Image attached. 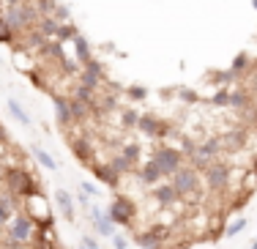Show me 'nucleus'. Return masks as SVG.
Returning <instances> with one entry per match:
<instances>
[{
	"mask_svg": "<svg viewBox=\"0 0 257 249\" xmlns=\"http://www.w3.org/2000/svg\"><path fill=\"white\" fill-rule=\"evenodd\" d=\"M186 154H189V159H192V167H197L200 173H203L211 162L219 159V156L213 154V151H208L205 145H186Z\"/></svg>",
	"mask_w": 257,
	"mask_h": 249,
	"instance_id": "0eeeda50",
	"label": "nucleus"
},
{
	"mask_svg": "<svg viewBox=\"0 0 257 249\" xmlns=\"http://www.w3.org/2000/svg\"><path fill=\"white\" fill-rule=\"evenodd\" d=\"M82 82L88 85V88H99V82H101V69H99V63H93V60H88V63L82 66Z\"/></svg>",
	"mask_w": 257,
	"mask_h": 249,
	"instance_id": "9b49d317",
	"label": "nucleus"
},
{
	"mask_svg": "<svg viewBox=\"0 0 257 249\" xmlns=\"http://www.w3.org/2000/svg\"><path fill=\"white\" fill-rule=\"evenodd\" d=\"M112 244H115V249H128V244H126L123 235H115V233H112Z\"/></svg>",
	"mask_w": 257,
	"mask_h": 249,
	"instance_id": "2f4dec72",
	"label": "nucleus"
},
{
	"mask_svg": "<svg viewBox=\"0 0 257 249\" xmlns=\"http://www.w3.org/2000/svg\"><path fill=\"white\" fill-rule=\"evenodd\" d=\"M36 238V222L28 211H17L14 216L9 219V241L11 246H22V244H30Z\"/></svg>",
	"mask_w": 257,
	"mask_h": 249,
	"instance_id": "f03ea898",
	"label": "nucleus"
},
{
	"mask_svg": "<svg viewBox=\"0 0 257 249\" xmlns=\"http://www.w3.org/2000/svg\"><path fill=\"white\" fill-rule=\"evenodd\" d=\"M6 186H9V192H14L17 197H30V194L39 192L36 181L30 178V173H28V170H22V167L6 170Z\"/></svg>",
	"mask_w": 257,
	"mask_h": 249,
	"instance_id": "20e7f679",
	"label": "nucleus"
},
{
	"mask_svg": "<svg viewBox=\"0 0 257 249\" xmlns=\"http://www.w3.org/2000/svg\"><path fill=\"white\" fill-rule=\"evenodd\" d=\"M243 227H246V219H238V222H232V224H230V227H227V230H224V233H227V235H230V238H232V235H238V233H241V230H243Z\"/></svg>",
	"mask_w": 257,
	"mask_h": 249,
	"instance_id": "c85d7f7f",
	"label": "nucleus"
},
{
	"mask_svg": "<svg viewBox=\"0 0 257 249\" xmlns=\"http://www.w3.org/2000/svg\"><path fill=\"white\" fill-rule=\"evenodd\" d=\"M79 249H99V244H96V238H90V235H82Z\"/></svg>",
	"mask_w": 257,
	"mask_h": 249,
	"instance_id": "c756f323",
	"label": "nucleus"
},
{
	"mask_svg": "<svg viewBox=\"0 0 257 249\" xmlns=\"http://www.w3.org/2000/svg\"><path fill=\"white\" fill-rule=\"evenodd\" d=\"M6 22L11 25V30H20V33H25V30H30L33 25H39L41 20V11L36 9V6L25 3V0H11L9 9L3 11Z\"/></svg>",
	"mask_w": 257,
	"mask_h": 249,
	"instance_id": "f257e3e1",
	"label": "nucleus"
},
{
	"mask_svg": "<svg viewBox=\"0 0 257 249\" xmlns=\"http://www.w3.org/2000/svg\"><path fill=\"white\" fill-rule=\"evenodd\" d=\"M109 165H112V167L118 170L120 175H123V173H128V170L134 167V162L128 159V156H123V154H120V156H112V162H109Z\"/></svg>",
	"mask_w": 257,
	"mask_h": 249,
	"instance_id": "412c9836",
	"label": "nucleus"
},
{
	"mask_svg": "<svg viewBox=\"0 0 257 249\" xmlns=\"http://www.w3.org/2000/svg\"><path fill=\"white\" fill-rule=\"evenodd\" d=\"M11 216H14V211H11L9 205H6L3 200H0V227H3V224H9Z\"/></svg>",
	"mask_w": 257,
	"mask_h": 249,
	"instance_id": "bb28decb",
	"label": "nucleus"
},
{
	"mask_svg": "<svg viewBox=\"0 0 257 249\" xmlns=\"http://www.w3.org/2000/svg\"><path fill=\"white\" fill-rule=\"evenodd\" d=\"M109 219L118 222V224H128V222L134 219V205L128 203V200L118 197L112 205H109Z\"/></svg>",
	"mask_w": 257,
	"mask_h": 249,
	"instance_id": "6e6552de",
	"label": "nucleus"
},
{
	"mask_svg": "<svg viewBox=\"0 0 257 249\" xmlns=\"http://www.w3.org/2000/svg\"><path fill=\"white\" fill-rule=\"evenodd\" d=\"M79 192H82V194H88V197H96V194H99L93 184H82V186H79Z\"/></svg>",
	"mask_w": 257,
	"mask_h": 249,
	"instance_id": "7c9ffc66",
	"label": "nucleus"
},
{
	"mask_svg": "<svg viewBox=\"0 0 257 249\" xmlns=\"http://www.w3.org/2000/svg\"><path fill=\"white\" fill-rule=\"evenodd\" d=\"M55 203H58L60 214H63L66 219H74V200H71V194H69V192L58 189V192H55Z\"/></svg>",
	"mask_w": 257,
	"mask_h": 249,
	"instance_id": "ddd939ff",
	"label": "nucleus"
},
{
	"mask_svg": "<svg viewBox=\"0 0 257 249\" xmlns=\"http://www.w3.org/2000/svg\"><path fill=\"white\" fill-rule=\"evenodd\" d=\"M137 126L145 132V135H167L164 123H159V120H156V118H151V115H143V118L137 120Z\"/></svg>",
	"mask_w": 257,
	"mask_h": 249,
	"instance_id": "4468645a",
	"label": "nucleus"
},
{
	"mask_svg": "<svg viewBox=\"0 0 257 249\" xmlns=\"http://www.w3.org/2000/svg\"><path fill=\"white\" fill-rule=\"evenodd\" d=\"M151 159L156 162V167L162 170V175H173L175 170L181 167V154L175 148H170V145H159Z\"/></svg>",
	"mask_w": 257,
	"mask_h": 249,
	"instance_id": "423d86ee",
	"label": "nucleus"
},
{
	"mask_svg": "<svg viewBox=\"0 0 257 249\" xmlns=\"http://www.w3.org/2000/svg\"><path fill=\"white\" fill-rule=\"evenodd\" d=\"M203 178H205V184H208V189H213V192H222V189H227L230 186V165H224V162H211L205 170H203Z\"/></svg>",
	"mask_w": 257,
	"mask_h": 249,
	"instance_id": "39448f33",
	"label": "nucleus"
},
{
	"mask_svg": "<svg viewBox=\"0 0 257 249\" xmlns=\"http://www.w3.org/2000/svg\"><path fill=\"white\" fill-rule=\"evenodd\" d=\"M123 156H128L132 162H137V159H140V145H137V143H128L126 148H123Z\"/></svg>",
	"mask_w": 257,
	"mask_h": 249,
	"instance_id": "cd10ccee",
	"label": "nucleus"
},
{
	"mask_svg": "<svg viewBox=\"0 0 257 249\" xmlns=\"http://www.w3.org/2000/svg\"><path fill=\"white\" fill-rule=\"evenodd\" d=\"M88 110H90V107L85 104V101H77V99H71V118H74V120H82L85 115H88Z\"/></svg>",
	"mask_w": 257,
	"mask_h": 249,
	"instance_id": "b1692460",
	"label": "nucleus"
},
{
	"mask_svg": "<svg viewBox=\"0 0 257 249\" xmlns=\"http://www.w3.org/2000/svg\"><path fill=\"white\" fill-rule=\"evenodd\" d=\"M137 244L143 246V249H159V238L154 233H140L137 235Z\"/></svg>",
	"mask_w": 257,
	"mask_h": 249,
	"instance_id": "5701e85b",
	"label": "nucleus"
},
{
	"mask_svg": "<svg viewBox=\"0 0 257 249\" xmlns=\"http://www.w3.org/2000/svg\"><path fill=\"white\" fill-rule=\"evenodd\" d=\"M246 145V129H230L222 135V148L224 151H241Z\"/></svg>",
	"mask_w": 257,
	"mask_h": 249,
	"instance_id": "1a4fd4ad",
	"label": "nucleus"
},
{
	"mask_svg": "<svg viewBox=\"0 0 257 249\" xmlns=\"http://www.w3.org/2000/svg\"><path fill=\"white\" fill-rule=\"evenodd\" d=\"M11 36H14V30H11V25L6 22V17L0 14V41H3V44H9V41H14Z\"/></svg>",
	"mask_w": 257,
	"mask_h": 249,
	"instance_id": "393cba45",
	"label": "nucleus"
},
{
	"mask_svg": "<svg viewBox=\"0 0 257 249\" xmlns=\"http://www.w3.org/2000/svg\"><path fill=\"white\" fill-rule=\"evenodd\" d=\"M74 47H77V58H79V63H88L90 60V50H88V41L82 39V36L79 33H74Z\"/></svg>",
	"mask_w": 257,
	"mask_h": 249,
	"instance_id": "6ab92c4d",
	"label": "nucleus"
},
{
	"mask_svg": "<svg viewBox=\"0 0 257 249\" xmlns=\"http://www.w3.org/2000/svg\"><path fill=\"white\" fill-rule=\"evenodd\" d=\"M55 112H58V120H60V126H69L71 120V101L69 99H55Z\"/></svg>",
	"mask_w": 257,
	"mask_h": 249,
	"instance_id": "2eb2a0df",
	"label": "nucleus"
},
{
	"mask_svg": "<svg viewBox=\"0 0 257 249\" xmlns=\"http://www.w3.org/2000/svg\"><path fill=\"white\" fill-rule=\"evenodd\" d=\"M6 178V173H3V165H0V181H3Z\"/></svg>",
	"mask_w": 257,
	"mask_h": 249,
	"instance_id": "72a5a7b5",
	"label": "nucleus"
},
{
	"mask_svg": "<svg viewBox=\"0 0 257 249\" xmlns=\"http://www.w3.org/2000/svg\"><path fill=\"white\" fill-rule=\"evenodd\" d=\"M140 178L145 181V184H156L159 178H162V170L156 167V162L151 159V162H145V167L140 170Z\"/></svg>",
	"mask_w": 257,
	"mask_h": 249,
	"instance_id": "dca6fc26",
	"label": "nucleus"
},
{
	"mask_svg": "<svg viewBox=\"0 0 257 249\" xmlns=\"http://www.w3.org/2000/svg\"><path fill=\"white\" fill-rule=\"evenodd\" d=\"M154 200H156L159 205H164V208H167V205L178 203L181 194L175 192V186H173V184H167V186H156V189H154Z\"/></svg>",
	"mask_w": 257,
	"mask_h": 249,
	"instance_id": "9d476101",
	"label": "nucleus"
},
{
	"mask_svg": "<svg viewBox=\"0 0 257 249\" xmlns=\"http://www.w3.org/2000/svg\"><path fill=\"white\" fill-rule=\"evenodd\" d=\"M90 219L96 222V230H99L101 235H107V238H112V233H115V224L109 216H104L99 208H90Z\"/></svg>",
	"mask_w": 257,
	"mask_h": 249,
	"instance_id": "f8f14e48",
	"label": "nucleus"
},
{
	"mask_svg": "<svg viewBox=\"0 0 257 249\" xmlns=\"http://www.w3.org/2000/svg\"><path fill=\"white\" fill-rule=\"evenodd\" d=\"M74 99L77 101H85V104H93V88H88L85 82H79L74 88Z\"/></svg>",
	"mask_w": 257,
	"mask_h": 249,
	"instance_id": "aec40b11",
	"label": "nucleus"
},
{
	"mask_svg": "<svg viewBox=\"0 0 257 249\" xmlns=\"http://www.w3.org/2000/svg\"><path fill=\"white\" fill-rule=\"evenodd\" d=\"M249 249H257V238H254V241H252V246H249Z\"/></svg>",
	"mask_w": 257,
	"mask_h": 249,
	"instance_id": "f704fd0d",
	"label": "nucleus"
},
{
	"mask_svg": "<svg viewBox=\"0 0 257 249\" xmlns=\"http://www.w3.org/2000/svg\"><path fill=\"white\" fill-rule=\"evenodd\" d=\"M173 186H175V192L181 194V197H197L200 194V181H203V173H200L197 167H192V165H181L178 170H175L173 175Z\"/></svg>",
	"mask_w": 257,
	"mask_h": 249,
	"instance_id": "7ed1b4c3",
	"label": "nucleus"
},
{
	"mask_svg": "<svg viewBox=\"0 0 257 249\" xmlns=\"http://www.w3.org/2000/svg\"><path fill=\"white\" fill-rule=\"evenodd\" d=\"M96 175H99V178L104 181V184H109V186H118V170H115L112 165H101L99 170H96Z\"/></svg>",
	"mask_w": 257,
	"mask_h": 249,
	"instance_id": "f3484780",
	"label": "nucleus"
},
{
	"mask_svg": "<svg viewBox=\"0 0 257 249\" xmlns=\"http://www.w3.org/2000/svg\"><path fill=\"white\" fill-rule=\"evenodd\" d=\"M9 112L14 115V118L20 120L22 126H30V115H28L25 110H22V104H20L17 99H9Z\"/></svg>",
	"mask_w": 257,
	"mask_h": 249,
	"instance_id": "a211bd4d",
	"label": "nucleus"
},
{
	"mask_svg": "<svg viewBox=\"0 0 257 249\" xmlns=\"http://www.w3.org/2000/svg\"><path fill=\"white\" fill-rule=\"evenodd\" d=\"M230 107H238V110L249 107V96L246 93H230Z\"/></svg>",
	"mask_w": 257,
	"mask_h": 249,
	"instance_id": "a878e982",
	"label": "nucleus"
},
{
	"mask_svg": "<svg viewBox=\"0 0 257 249\" xmlns=\"http://www.w3.org/2000/svg\"><path fill=\"white\" fill-rule=\"evenodd\" d=\"M33 156H36V162H39V165H44L47 170H55V159L47 154L44 148H33Z\"/></svg>",
	"mask_w": 257,
	"mask_h": 249,
	"instance_id": "4be33fe9",
	"label": "nucleus"
},
{
	"mask_svg": "<svg viewBox=\"0 0 257 249\" xmlns=\"http://www.w3.org/2000/svg\"><path fill=\"white\" fill-rule=\"evenodd\" d=\"M137 120H140V118H137V112H126V115H123V123H126V126H134Z\"/></svg>",
	"mask_w": 257,
	"mask_h": 249,
	"instance_id": "473e14b6",
	"label": "nucleus"
}]
</instances>
